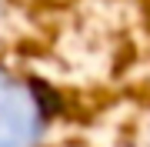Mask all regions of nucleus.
I'll list each match as a JSON object with an SVG mask.
<instances>
[{"label":"nucleus","instance_id":"nucleus-1","mask_svg":"<svg viewBox=\"0 0 150 147\" xmlns=\"http://www.w3.org/2000/svg\"><path fill=\"white\" fill-rule=\"evenodd\" d=\"M33 127L30 104L10 87H0V147H20Z\"/></svg>","mask_w":150,"mask_h":147}]
</instances>
